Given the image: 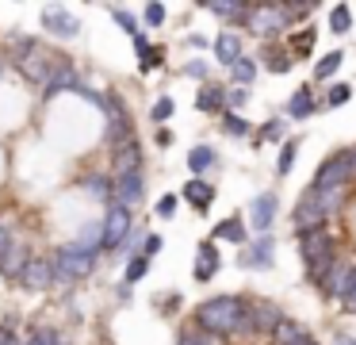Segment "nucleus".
Listing matches in <instances>:
<instances>
[{"mask_svg":"<svg viewBox=\"0 0 356 345\" xmlns=\"http://www.w3.org/2000/svg\"><path fill=\"white\" fill-rule=\"evenodd\" d=\"M241 319H245V299L238 296H215L207 299V303H200V311H195V326L203 330V334H238Z\"/></svg>","mask_w":356,"mask_h":345,"instance_id":"1","label":"nucleus"},{"mask_svg":"<svg viewBox=\"0 0 356 345\" xmlns=\"http://www.w3.org/2000/svg\"><path fill=\"white\" fill-rule=\"evenodd\" d=\"M16 46H19V69H24V77L31 84H39V89H47L50 84V77H54V66H58V58L47 50L42 43H35V38H24L19 35L16 38Z\"/></svg>","mask_w":356,"mask_h":345,"instance_id":"2","label":"nucleus"},{"mask_svg":"<svg viewBox=\"0 0 356 345\" xmlns=\"http://www.w3.org/2000/svg\"><path fill=\"white\" fill-rule=\"evenodd\" d=\"M353 181H356V146L330 153V158H325L322 165H318V173H314V188H318V192L348 188Z\"/></svg>","mask_w":356,"mask_h":345,"instance_id":"3","label":"nucleus"},{"mask_svg":"<svg viewBox=\"0 0 356 345\" xmlns=\"http://www.w3.org/2000/svg\"><path fill=\"white\" fill-rule=\"evenodd\" d=\"M299 257L307 261L310 280L322 284V276L330 273L333 257H337V250H333V238L325 234V230H310V234H299Z\"/></svg>","mask_w":356,"mask_h":345,"instance_id":"4","label":"nucleus"},{"mask_svg":"<svg viewBox=\"0 0 356 345\" xmlns=\"http://www.w3.org/2000/svg\"><path fill=\"white\" fill-rule=\"evenodd\" d=\"M50 265H54V284L70 288V284H77V280H85V276H92L96 257H88V253H77L73 245H62V250L50 253Z\"/></svg>","mask_w":356,"mask_h":345,"instance_id":"5","label":"nucleus"},{"mask_svg":"<svg viewBox=\"0 0 356 345\" xmlns=\"http://www.w3.org/2000/svg\"><path fill=\"white\" fill-rule=\"evenodd\" d=\"M245 27L261 38H276L291 27V12H287V4H249Z\"/></svg>","mask_w":356,"mask_h":345,"instance_id":"6","label":"nucleus"},{"mask_svg":"<svg viewBox=\"0 0 356 345\" xmlns=\"http://www.w3.org/2000/svg\"><path fill=\"white\" fill-rule=\"evenodd\" d=\"M325 207H322V192L310 184L307 192L299 196V204H295V215H291V227L299 230V234H310V230H325Z\"/></svg>","mask_w":356,"mask_h":345,"instance_id":"7","label":"nucleus"},{"mask_svg":"<svg viewBox=\"0 0 356 345\" xmlns=\"http://www.w3.org/2000/svg\"><path fill=\"white\" fill-rule=\"evenodd\" d=\"M100 230H104V250H115V253H119V245H123V242H127V234L134 230L131 207L111 204V207H108V215H104V222H100Z\"/></svg>","mask_w":356,"mask_h":345,"instance_id":"8","label":"nucleus"},{"mask_svg":"<svg viewBox=\"0 0 356 345\" xmlns=\"http://www.w3.org/2000/svg\"><path fill=\"white\" fill-rule=\"evenodd\" d=\"M19 288H27V291H47V288H54V265H50V257H31L27 261V268L19 273Z\"/></svg>","mask_w":356,"mask_h":345,"instance_id":"9","label":"nucleus"},{"mask_svg":"<svg viewBox=\"0 0 356 345\" xmlns=\"http://www.w3.org/2000/svg\"><path fill=\"white\" fill-rule=\"evenodd\" d=\"M104 107H108V142H127L131 138V112L119 96H104Z\"/></svg>","mask_w":356,"mask_h":345,"instance_id":"10","label":"nucleus"},{"mask_svg":"<svg viewBox=\"0 0 356 345\" xmlns=\"http://www.w3.org/2000/svg\"><path fill=\"white\" fill-rule=\"evenodd\" d=\"M42 27H47L50 35H58V38H77L81 23L73 20L70 8H62V4H47V8H42Z\"/></svg>","mask_w":356,"mask_h":345,"instance_id":"11","label":"nucleus"},{"mask_svg":"<svg viewBox=\"0 0 356 345\" xmlns=\"http://www.w3.org/2000/svg\"><path fill=\"white\" fill-rule=\"evenodd\" d=\"M142 196H146V176H142V173H123V176H115V192H111V204H119V207H134Z\"/></svg>","mask_w":356,"mask_h":345,"instance_id":"12","label":"nucleus"},{"mask_svg":"<svg viewBox=\"0 0 356 345\" xmlns=\"http://www.w3.org/2000/svg\"><path fill=\"white\" fill-rule=\"evenodd\" d=\"M272 261H276V242L264 234V238H257V242H249V250H241L238 265L241 268H272Z\"/></svg>","mask_w":356,"mask_h":345,"instance_id":"13","label":"nucleus"},{"mask_svg":"<svg viewBox=\"0 0 356 345\" xmlns=\"http://www.w3.org/2000/svg\"><path fill=\"white\" fill-rule=\"evenodd\" d=\"M353 273H356V268L353 265H348V261L345 257H333V265H330V273H325L322 276V284H318V288H322V296H337L341 299V291H345L348 288V280H353Z\"/></svg>","mask_w":356,"mask_h":345,"instance_id":"14","label":"nucleus"},{"mask_svg":"<svg viewBox=\"0 0 356 345\" xmlns=\"http://www.w3.org/2000/svg\"><path fill=\"white\" fill-rule=\"evenodd\" d=\"M276 207H280L276 192H261V196L253 199V207H249V219H253V230H257L261 238L268 234L272 219H276Z\"/></svg>","mask_w":356,"mask_h":345,"instance_id":"15","label":"nucleus"},{"mask_svg":"<svg viewBox=\"0 0 356 345\" xmlns=\"http://www.w3.org/2000/svg\"><path fill=\"white\" fill-rule=\"evenodd\" d=\"M218 265H222V257H218V245H215V238L211 242H200V250H195V280L200 284H207L211 276L218 273Z\"/></svg>","mask_w":356,"mask_h":345,"instance_id":"16","label":"nucleus"},{"mask_svg":"<svg viewBox=\"0 0 356 345\" xmlns=\"http://www.w3.org/2000/svg\"><path fill=\"white\" fill-rule=\"evenodd\" d=\"M123 173H142V146L138 138H127L115 146V176Z\"/></svg>","mask_w":356,"mask_h":345,"instance_id":"17","label":"nucleus"},{"mask_svg":"<svg viewBox=\"0 0 356 345\" xmlns=\"http://www.w3.org/2000/svg\"><path fill=\"white\" fill-rule=\"evenodd\" d=\"M77 89H81V77H77V69H73L65 58H58V66H54V77H50V84H47V96H58V92H77Z\"/></svg>","mask_w":356,"mask_h":345,"instance_id":"18","label":"nucleus"},{"mask_svg":"<svg viewBox=\"0 0 356 345\" xmlns=\"http://www.w3.org/2000/svg\"><path fill=\"white\" fill-rule=\"evenodd\" d=\"M27 261H31V250H27V242H12V250L4 253V261H0V273L8 276V280H19V273L27 268Z\"/></svg>","mask_w":356,"mask_h":345,"instance_id":"19","label":"nucleus"},{"mask_svg":"<svg viewBox=\"0 0 356 345\" xmlns=\"http://www.w3.org/2000/svg\"><path fill=\"white\" fill-rule=\"evenodd\" d=\"M184 199L195 207V211H207V207L215 204V188H211L207 181H200V176H195V181L184 184Z\"/></svg>","mask_w":356,"mask_h":345,"instance_id":"20","label":"nucleus"},{"mask_svg":"<svg viewBox=\"0 0 356 345\" xmlns=\"http://www.w3.org/2000/svg\"><path fill=\"white\" fill-rule=\"evenodd\" d=\"M215 58H218V61H222V66H226V69H230V66H234V61H238V58H241V38H238V35H234V31H222V35H218V38H215Z\"/></svg>","mask_w":356,"mask_h":345,"instance_id":"21","label":"nucleus"},{"mask_svg":"<svg viewBox=\"0 0 356 345\" xmlns=\"http://www.w3.org/2000/svg\"><path fill=\"white\" fill-rule=\"evenodd\" d=\"M134 50L142 54V61H138V69H142V73H149V69H157V66L165 61V50H161V46H149V38L142 35V31L134 35Z\"/></svg>","mask_w":356,"mask_h":345,"instance_id":"22","label":"nucleus"},{"mask_svg":"<svg viewBox=\"0 0 356 345\" xmlns=\"http://www.w3.org/2000/svg\"><path fill=\"white\" fill-rule=\"evenodd\" d=\"M195 107H200V112H222L226 107V89L222 84H203V89L195 92Z\"/></svg>","mask_w":356,"mask_h":345,"instance_id":"23","label":"nucleus"},{"mask_svg":"<svg viewBox=\"0 0 356 345\" xmlns=\"http://www.w3.org/2000/svg\"><path fill=\"white\" fill-rule=\"evenodd\" d=\"M70 245H73L77 253H88V257H96V253L104 250V230L92 222V227H85V230L77 234V242H70Z\"/></svg>","mask_w":356,"mask_h":345,"instance_id":"24","label":"nucleus"},{"mask_svg":"<svg viewBox=\"0 0 356 345\" xmlns=\"http://www.w3.org/2000/svg\"><path fill=\"white\" fill-rule=\"evenodd\" d=\"M272 337H276V345H307V342H310V334L299 326V322H291V319L280 322L276 334H272Z\"/></svg>","mask_w":356,"mask_h":345,"instance_id":"25","label":"nucleus"},{"mask_svg":"<svg viewBox=\"0 0 356 345\" xmlns=\"http://www.w3.org/2000/svg\"><path fill=\"white\" fill-rule=\"evenodd\" d=\"M81 188H85L88 196H96V199L108 204L111 192H115V181H108V176H100V173H88V176H81Z\"/></svg>","mask_w":356,"mask_h":345,"instance_id":"26","label":"nucleus"},{"mask_svg":"<svg viewBox=\"0 0 356 345\" xmlns=\"http://www.w3.org/2000/svg\"><path fill=\"white\" fill-rule=\"evenodd\" d=\"M314 96H310V89H295V96H291V104H287V115L291 119H310L314 115Z\"/></svg>","mask_w":356,"mask_h":345,"instance_id":"27","label":"nucleus"},{"mask_svg":"<svg viewBox=\"0 0 356 345\" xmlns=\"http://www.w3.org/2000/svg\"><path fill=\"white\" fill-rule=\"evenodd\" d=\"M218 238H230V242H238V245H245V222L238 219V215H230V219H222L215 227V242Z\"/></svg>","mask_w":356,"mask_h":345,"instance_id":"28","label":"nucleus"},{"mask_svg":"<svg viewBox=\"0 0 356 345\" xmlns=\"http://www.w3.org/2000/svg\"><path fill=\"white\" fill-rule=\"evenodd\" d=\"M211 165H215V150H211V146H195V150L188 153V169H192L195 176L207 173Z\"/></svg>","mask_w":356,"mask_h":345,"instance_id":"29","label":"nucleus"},{"mask_svg":"<svg viewBox=\"0 0 356 345\" xmlns=\"http://www.w3.org/2000/svg\"><path fill=\"white\" fill-rule=\"evenodd\" d=\"M207 12L222 15V20H230V23H245L249 4H238V0H230V4H207Z\"/></svg>","mask_w":356,"mask_h":345,"instance_id":"30","label":"nucleus"},{"mask_svg":"<svg viewBox=\"0 0 356 345\" xmlns=\"http://www.w3.org/2000/svg\"><path fill=\"white\" fill-rule=\"evenodd\" d=\"M348 27H353V12H348V4H333L330 8V31L333 35H348Z\"/></svg>","mask_w":356,"mask_h":345,"instance_id":"31","label":"nucleus"},{"mask_svg":"<svg viewBox=\"0 0 356 345\" xmlns=\"http://www.w3.org/2000/svg\"><path fill=\"white\" fill-rule=\"evenodd\" d=\"M341 61H345V54H341V50H330L325 58H318V61H314V77H318V81L333 77V73L341 69Z\"/></svg>","mask_w":356,"mask_h":345,"instance_id":"32","label":"nucleus"},{"mask_svg":"<svg viewBox=\"0 0 356 345\" xmlns=\"http://www.w3.org/2000/svg\"><path fill=\"white\" fill-rule=\"evenodd\" d=\"M230 77H234V81H238V84H249V81H253V77H257V61L241 54V58H238V61H234V66H230Z\"/></svg>","mask_w":356,"mask_h":345,"instance_id":"33","label":"nucleus"},{"mask_svg":"<svg viewBox=\"0 0 356 345\" xmlns=\"http://www.w3.org/2000/svg\"><path fill=\"white\" fill-rule=\"evenodd\" d=\"M310 46H314V27H307L299 38H291V61L307 58V54H310Z\"/></svg>","mask_w":356,"mask_h":345,"instance_id":"34","label":"nucleus"},{"mask_svg":"<svg viewBox=\"0 0 356 345\" xmlns=\"http://www.w3.org/2000/svg\"><path fill=\"white\" fill-rule=\"evenodd\" d=\"M27 345H65V342H62V334H58L54 326H39L31 337H27Z\"/></svg>","mask_w":356,"mask_h":345,"instance_id":"35","label":"nucleus"},{"mask_svg":"<svg viewBox=\"0 0 356 345\" xmlns=\"http://www.w3.org/2000/svg\"><path fill=\"white\" fill-rule=\"evenodd\" d=\"M146 268H149V261L142 257V253H134V257L127 261V288H131V284H138L142 276H146Z\"/></svg>","mask_w":356,"mask_h":345,"instance_id":"36","label":"nucleus"},{"mask_svg":"<svg viewBox=\"0 0 356 345\" xmlns=\"http://www.w3.org/2000/svg\"><path fill=\"white\" fill-rule=\"evenodd\" d=\"M222 130L230 138H245L249 135V123L241 119V115H234V112H226V119H222Z\"/></svg>","mask_w":356,"mask_h":345,"instance_id":"37","label":"nucleus"},{"mask_svg":"<svg viewBox=\"0 0 356 345\" xmlns=\"http://www.w3.org/2000/svg\"><path fill=\"white\" fill-rule=\"evenodd\" d=\"M295 153H299V142H287L284 150H280V161H276V173H280V176H287V173H291Z\"/></svg>","mask_w":356,"mask_h":345,"instance_id":"38","label":"nucleus"},{"mask_svg":"<svg viewBox=\"0 0 356 345\" xmlns=\"http://www.w3.org/2000/svg\"><path fill=\"white\" fill-rule=\"evenodd\" d=\"M177 345H211V334H203L200 326H192V330H180Z\"/></svg>","mask_w":356,"mask_h":345,"instance_id":"39","label":"nucleus"},{"mask_svg":"<svg viewBox=\"0 0 356 345\" xmlns=\"http://www.w3.org/2000/svg\"><path fill=\"white\" fill-rule=\"evenodd\" d=\"M264 58H268V69H272V73H287V69L295 66V61H291V54H276V50H268Z\"/></svg>","mask_w":356,"mask_h":345,"instance_id":"40","label":"nucleus"},{"mask_svg":"<svg viewBox=\"0 0 356 345\" xmlns=\"http://www.w3.org/2000/svg\"><path fill=\"white\" fill-rule=\"evenodd\" d=\"M142 20H146V27H161L165 23V4H146L142 8Z\"/></svg>","mask_w":356,"mask_h":345,"instance_id":"41","label":"nucleus"},{"mask_svg":"<svg viewBox=\"0 0 356 345\" xmlns=\"http://www.w3.org/2000/svg\"><path fill=\"white\" fill-rule=\"evenodd\" d=\"M348 96H353V84H333L330 96H325V104H330V107H341Z\"/></svg>","mask_w":356,"mask_h":345,"instance_id":"42","label":"nucleus"},{"mask_svg":"<svg viewBox=\"0 0 356 345\" xmlns=\"http://www.w3.org/2000/svg\"><path fill=\"white\" fill-rule=\"evenodd\" d=\"M345 204V188H333V192H322V207H325V215H333L337 207Z\"/></svg>","mask_w":356,"mask_h":345,"instance_id":"43","label":"nucleus"},{"mask_svg":"<svg viewBox=\"0 0 356 345\" xmlns=\"http://www.w3.org/2000/svg\"><path fill=\"white\" fill-rule=\"evenodd\" d=\"M161 245H165V238L161 234H146V238H142V257H157V253H161Z\"/></svg>","mask_w":356,"mask_h":345,"instance_id":"44","label":"nucleus"},{"mask_svg":"<svg viewBox=\"0 0 356 345\" xmlns=\"http://www.w3.org/2000/svg\"><path fill=\"white\" fill-rule=\"evenodd\" d=\"M111 15H115V23L127 31V35H138V23H134L131 12H123V8H111Z\"/></svg>","mask_w":356,"mask_h":345,"instance_id":"45","label":"nucleus"},{"mask_svg":"<svg viewBox=\"0 0 356 345\" xmlns=\"http://www.w3.org/2000/svg\"><path fill=\"white\" fill-rule=\"evenodd\" d=\"M172 112H177V104H172L169 96H161V100H157V104H154V123H165V119H169Z\"/></svg>","mask_w":356,"mask_h":345,"instance_id":"46","label":"nucleus"},{"mask_svg":"<svg viewBox=\"0 0 356 345\" xmlns=\"http://www.w3.org/2000/svg\"><path fill=\"white\" fill-rule=\"evenodd\" d=\"M157 215H161V219H172V215H177V196H161V199H157Z\"/></svg>","mask_w":356,"mask_h":345,"instance_id":"47","label":"nucleus"},{"mask_svg":"<svg viewBox=\"0 0 356 345\" xmlns=\"http://www.w3.org/2000/svg\"><path fill=\"white\" fill-rule=\"evenodd\" d=\"M341 303H345V311H356V273H353V280H348V288L341 291Z\"/></svg>","mask_w":356,"mask_h":345,"instance_id":"48","label":"nucleus"},{"mask_svg":"<svg viewBox=\"0 0 356 345\" xmlns=\"http://www.w3.org/2000/svg\"><path fill=\"white\" fill-rule=\"evenodd\" d=\"M12 242H16V238H12V230L4 227V222H0V261H4V253L12 250Z\"/></svg>","mask_w":356,"mask_h":345,"instance_id":"49","label":"nucleus"},{"mask_svg":"<svg viewBox=\"0 0 356 345\" xmlns=\"http://www.w3.org/2000/svg\"><path fill=\"white\" fill-rule=\"evenodd\" d=\"M184 73H188V77H200V81H203V77H207V66H203V61H188Z\"/></svg>","mask_w":356,"mask_h":345,"instance_id":"50","label":"nucleus"},{"mask_svg":"<svg viewBox=\"0 0 356 345\" xmlns=\"http://www.w3.org/2000/svg\"><path fill=\"white\" fill-rule=\"evenodd\" d=\"M280 135H284V123H280V119H276V123H268V127L261 130V138H268V142H272V138H280Z\"/></svg>","mask_w":356,"mask_h":345,"instance_id":"51","label":"nucleus"},{"mask_svg":"<svg viewBox=\"0 0 356 345\" xmlns=\"http://www.w3.org/2000/svg\"><path fill=\"white\" fill-rule=\"evenodd\" d=\"M245 100H249V92H241V89H238V92H230V104H234V107H241Z\"/></svg>","mask_w":356,"mask_h":345,"instance_id":"52","label":"nucleus"},{"mask_svg":"<svg viewBox=\"0 0 356 345\" xmlns=\"http://www.w3.org/2000/svg\"><path fill=\"white\" fill-rule=\"evenodd\" d=\"M169 142H172V135L161 127V130H157V146H169Z\"/></svg>","mask_w":356,"mask_h":345,"instance_id":"53","label":"nucleus"},{"mask_svg":"<svg viewBox=\"0 0 356 345\" xmlns=\"http://www.w3.org/2000/svg\"><path fill=\"white\" fill-rule=\"evenodd\" d=\"M333 345H356V337H348V334H341V337H337V342H333Z\"/></svg>","mask_w":356,"mask_h":345,"instance_id":"54","label":"nucleus"},{"mask_svg":"<svg viewBox=\"0 0 356 345\" xmlns=\"http://www.w3.org/2000/svg\"><path fill=\"white\" fill-rule=\"evenodd\" d=\"M12 342V334H8V326H0V345H8Z\"/></svg>","mask_w":356,"mask_h":345,"instance_id":"55","label":"nucleus"},{"mask_svg":"<svg viewBox=\"0 0 356 345\" xmlns=\"http://www.w3.org/2000/svg\"><path fill=\"white\" fill-rule=\"evenodd\" d=\"M8 345H19V342H16V334H12V342H8Z\"/></svg>","mask_w":356,"mask_h":345,"instance_id":"56","label":"nucleus"}]
</instances>
